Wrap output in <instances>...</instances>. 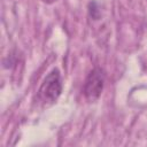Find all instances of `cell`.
Returning <instances> with one entry per match:
<instances>
[{
  "mask_svg": "<svg viewBox=\"0 0 147 147\" xmlns=\"http://www.w3.org/2000/svg\"><path fill=\"white\" fill-rule=\"evenodd\" d=\"M62 90H63V84H62L61 72L57 68H53L44 78L38 90V99L44 107L52 106L60 98Z\"/></svg>",
  "mask_w": 147,
  "mask_h": 147,
  "instance_id": "1",
  "label": "cell"
},
{
  "mask_svg": "<svg viewBox=\"0 0 147 147\" xmlns=\"http://www.w3.org/2000/svg\"><path fill=\"white\" fill-rule=\"evenodd\" d=\"M105 72L101 68L95 67L90 71L83 87V93L87 102L92 103L99 100L105 87Z\"/></svg>",
  "mask_w": 147,
  "mask_h": 147,
  "instance_id": "2",
  "label": "cell"
},
{
  "mask_svg": "<svg viewBox=\"0 0 147 147\" xmlns=\"http://www.w3.org/2000/svg\"><path fill=\"white\" fill-rule=\"evenodd\" d=\"M87 13L88 16L94 20V21H99L101 18V7L100 3L96 0H91L87 5Z\"/></svg>",
  "mask_w": 147,
  "mask_h": 147,
  "instance_id": "3",
  "label": "cell"
},
{
  "mask_svg": "<svg viewBox=\"0 0 147 147\" xmlns=\"http://www.w3.org/2000/svg\"><path fill=\"white\" fill-rule=\"evenodd\" d=\"M41 2H44V3H46V5H53L54 2H56L57 0H40Z\"/></svg>",
  "mask_w": 147,
  "mask_h": 147,
  "instance_id": "4",
  "label": "cell"
}]
</instances>
